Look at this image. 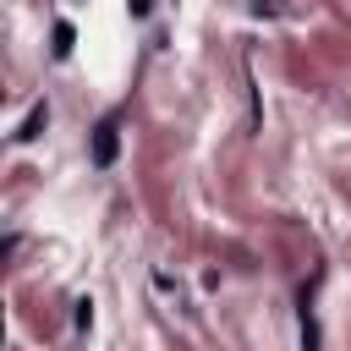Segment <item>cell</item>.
Returning a JSON list of instances; mask_svg holds the SVG:
<instances>
[{
	"instance_id": "cell-1",
	"label": "cell",
	"mask_w": 351,
	"mask_h": 351,
	"mask_svg": "<svg viewBox=\"0 0 351 351\" xmlns=\"http://www.w3.org/2000/svg\"><path fill=\"white\" fill-rule=\"evenodd\" d=\"M115 154H121V115H104V121L93 126V165H99V170H110V165H115Z\"/></svg>"
},
{
	"instance_id": "cell-2",
	"label": "cell",
	"mask_w": 351,
	"mask_h": 351,
	"mask_svg": "<svg viewBox=\"0 0 351 351\" xmlns=\"http://www.w3.org/2000/svg\"><path fill=\"white\" fill-rule=\"evenodd\" d=\"M318 285V280H313ZM313 285L302 291V351H318L324 340H318V313H313Z\"/></svg>"
},
{
	"instance_id": "cell-3",
	"label": "cell",
	"mask_w": 351,
	"mask_h": 351,
	"mask_svg": "<svg viewBox=\"0 0 351 351\" xmlns=\"http://www.w3.org/2000/svg\"><path fill=\"white\" fill-rule=\"evenodd\" d=\"M44 126H49V104H44V99H38V104H33V110H27V121H22V126H16V143H33V137H38V132H44Z\"/></svg>"
},
{
	"instance_id": "cell-4",
	"label": "cell",
	"mask_w": 351,
	"mask_h": 351,
	"mask_svg": "<svg viewBox=\"0 0 351 351\" xmlns=\"http://www.w3.org/2000/svg\"><path fill=\"white\" fill-rule=\"evenodd\" d=\"M71 38H77V33H71V22H55V55H60V60L71 55Z\"/></svg>"
},
{
	"instance_id": "cell-5",
	"label": "cell",
	"mask_w": 351,
	"mask_h": 351,
	"mask_svg": "<svg viewBox=\"0 0 351 351\" xmlns=\"http://www.w3.org/2000/svg\"><path fill=\"white\" fill-rule=\"evenodd\" d=\"M88 324H93V302L82 296V302H77V329H88Z\"/></svg>"
},
{
	"instance_id": "cell-6",
	"label": "cell",
	"mask_w": 351,
	"mask_h": 351,
	"mask_svg": "<svg viewBox=\"0 0 351 351\" xmlns=\"http://www.w3.org/2000/svg\"><path fill=\"white\" fill-rule=\"evenodd\" d=\"M126 11H132V16H148V11H154V0H126Z\"/></svg>"
}]
</instances>
